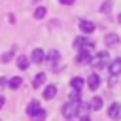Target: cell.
Returning a JSON list of instances; mask_svg holds the SVG:
<instances>
[{"mask_svg":"<svg viewBox=\"0 0 121 121\" xmlns=\"http://www.w3.org/2000/svg\"><path fill=\"white\" fill-rule=\"evenodd\" d=\"M74 47H78L79 51H93L95 47V42L89 40V38H83V36H78L74 40Z\"/></svg>","mask_w":121,"mask_h":121,"instance_id":"1","label":"cell"},{"mask_svg":"<svg viewBox=\"0 0 121 121\" xmlns=\"http://www.w3.org/2000/svg\"><path fill=\"white\" fill-rule=\"evenodd\" d=\"M78 113H79V102H66V104L62 106V115H64L66 119L76 117Z\"/></svg>","mask_w":121,"mask_h":121,"instance_id":"2","label":"cell"},{"mask_svg":"<svg viewBox=\"0 0 121 121\" xmlns=\"http://www.w3.org/2000/svg\"><path fill=\"white\" fill-rule=\"evenodd\" d=\"M108 59H110V55H108L106 51H100V53H96V55L91 59V64H93L95 68H104L106 62H108Z\"/></svg>","mask_w":121,"mask_h":121,"instance_id":"3","label":"cell"},{"mask_svg":"<svg viewBox=\"0 0 121 121\" xmlns=\"http://www.w3.org/2000/svg\"><path fill=\"white\" fill-rule=\"evenodd\" d=\"M108 115H110V119H113V121H121V104L113 102V104L108 108Z\"/></svg>","mask_w":121,"mask_h":121,"instance_id":"4","label":"cell"},{"mask_svg":"<svg viewBox=\"0 0 121 121\" xmlns=\"http://www.w3.org/2000/svg\"><path fill=\"white\" fill-rule=\"evenodd\" d=\"M79 30L85 32V34H91V32H95V23H91L87 19H81L79 21Z\"/></svg>","mask_w":121,"mask_h":121,"instance_id":"5","label":"cell"},{"mask_svg":"<svg viewBox=\"0 0 121 121\" xmlns=\"http://www.w3.org/2000/svg\"><path fill=\"white\" fill-rule=\"evenodd\" d=\"M104 43L108 45V47H115L117 43H119V36L117 34H106V38H104Z\"/></svg>","mask_w":121,"mask_h":121,"instance_id":"6","label":"cell"},{"mask_svg":"<svg viewBox=\"0 0 121 121\" xmlns=\"http://www.w3.org/2000/svg\"><path fill=\"white\" fill-rule=\"evenodd\" d=\"M32 60H34L36 64H40V62H43V60H45V53H43V49H40V47H36V49L32 51Z\"/></svg>","mask_w":121,"mask_h":121,"instance_id":"7","label":"cell"},{"mask_svg":"<svg viewBox=\"0 0 121 121\" xmlns=\"http://www.w3.org/2000/svg\"><path fill=\"white\" fill-rule=\"evenodd\" d=\"M91 51H79L78 53V57H76V60L79 62V64H87V62H91Z\"/></svg>","mask_w":121,"mask_h":121,"instance_id":"8","label":"cell"},{"mask_svg":"<svg viewBox=\"0 0 121 121\" xmlns=\"http://www.w3.org/2000/svg\"><path fill=\"white\" fill-rule=\"evenodd\" d=\"M87 85H89V89H91V91H96V89H98V85H100V78H98L96 74H91V76H89V79H87Z\"/></svg>","mask_w":121,"mask_h":121,"instance_id":"9","label":"cell"},{"mask_svg":"<svg viewBox=\"0 0 121 121\" xmlns=\"http://www.w3.org/2000/svg\"><path fill=\"white\" fill-rule=\"evenodd\" d=\"M110 74H112L113 78L121 74V59H115V60H112V64H110Z\"/></svg>","mask_w":121,"mask_h":121,"instance_id":"10","label":"cell"},{"mask_svg":"<svg viewBox=\"0 0 121 121\" xmlns=\"http://www.w3.org/2000/svg\"><path fill=\"white\" fill-rule=\"evenodd\" d=\"M59 59H60V53H59V51H55V49H53V51H49V53L45 55V60H47L49 64H53V66L59 62Z\"/></svg>","mask_w":121,"mask_h":121,"instance_id":"11","label":"cell"},{"mask_svg":"<svg viewBox=\"0 0 121 121\" xmlns=\"http://www.w3.org/2000/svg\"><path fill=\"white\" fill-rule=\"evenodd\" d=\"M40 110H42V108H40V104H38V100H30V102H28V106H26V113H28L30 117H32L34 113H38Z\"/></svg>","mask_w":121,"mask_h":121,"instance_id":"12","label":"cell"},{"mask_svg":"<svg viewBox=\"0 0 121 121\" xmlns=\"http://www.w3.org/2000/svg\"><path fill=\"white\" fill-rule=\"evenodd\" d=\"M55 95H57V87H55V85H47V87L43 89V98H45V100H51Z\"/></svg>","mask_w":121,"mask_h":121,"instance_id":"13","label":"cell"},{"mask_svg":"<svg viewBox=\"0 0 121 121\" xmlns=\"http://www.w3.org/2000/svg\"><path fill=\"white\" fill-rule=\"evenodd\" d=\"M43 81H45V74L43 72H40L36 78H34V81H32V85H34V89H38V87H42L43 85Z\"/></svg>","mask_w":121,"mask_h":121,"instance_id":"14","label":"cell"},{"mask_svg":"<svg viewBox=\"0 0 121 121\" xmlns=\"http://www.w3.org/2000/svg\"><path fill=\"white\" fill-rule=\"evenodd\" d=\"M17 66H19L21 70H26V68H28V59H26L25 55L17 57Z\"/></svg>","mask_w":121,"mask_h":121,"instance_id":"15","label":"cell"},{"mask_svg":"<svg viewBox=\"0 0 121 121\" xmlns=\"http://www.w3.org/2000/svg\"><path fill=\"white\" fill-rule=\"evenodd\" d=\"M21 83H23V79L17 76V78H11L9 81H8V85H9V89H19L21 87Z\"/></svg>","mask_w":121,"mask_h":121,"instance_id":"16","label":"cell"},{"mask_svg":"<svg viewBox=\"0 0 121 121\" xmlns=\"http://www.w3.org/2000/svg\"><path fill=\"white\" fill-rule=\"evenodd\" d=\"M70 85H72V89H76V91H81V87H83V79H81V78H72Z\"/></svg>","mask_w":121,"mask_h":121,"instance_id":"17","label":"cell"},{"mask_svg":"<svg viewBox=\"0 0 121 121\" xmlns=\"http://www.w3.org/2000/svg\"><path fill=\"white\" fill-rule=\"evenodd\" d=\"M89 106H91L95 112H98V110L102 108V98H100V96H95V98L91 100V104H89Z\"/></svg>","mask_w":121,"mask_h":121,"instance_id":"18","label":"cell"},{"mask_svg":"<svg viewBox=\"0 0 121 121\" xmlns=\"http://www.w3.org/2000/svg\"><path fill=\"white\" fill-rule=\"evenodd\" d=\"M110 11H112V2H110V0L102 2V4H100V13H110Z\"/></svg>","mask_w":121,"mask_h":121,"instance_id":"19","label":"cell"},{"mask_svg":"<svg viewBox=\"0 0 121 121\" xmlns=\"http://www.w3.org/2000/svg\"><path fill=\"white\" fill-rule=\"evenodd\" d=\"M34 17H36V19H43V17H45V8H42V6L36 8V9H34Z\"/></svg>","mask_w":121,"mask_h":121,"instance_id":"20","label":"cell"},{"mask_svg":"<svg viewBox=\"0 0 121 121\" xmlns=\"http://www.w3.org/2000/svg\"><path fill=\"white\" fill-rule=\"evenodd\" d=\"M43 119H45V110H40L38 113L32 115V121H43Z\"/></svg>","mask_w":121,"mask_h":121,"instance_id":"21","label":"cell"},{"mask_svg":"<svg viewBox=\"0 0 121 121\" xmlns=\"http://www.w3.org/2000/svg\"><path fill=\"white\" fill-rule=\"evenodd\" d=\"M70 102H79V91L74 89V91L70 93Z\"/></svg>","mask_w":121,"mask_h":121,"instance_id":"22","label":"cell"},{"mask_svg":"<svg viewBox=\"0 0 121 121\" xmlns=\"http://www.w3.org/2000/svg\"><path fill=\"white\" fill-rule=\"evenodd\" d=\"M11 57H13V53H11V51L4 53V57H2V62H9V60H11Z\"/></svg>","mask_w":121,"mask_h":121,"instance_id":"23","label":"cell"},{"mask_svg":"<svg viewBox=\"0 0 121 121\" xmlns=\"http://www.w3.org/2000/svg\"><path fill=\"white\" fill-rule=\"evenodd\" d=\"M60 4H64V6H70V4H74V0H59Z\"/></svg>","mask_w":121,"mask_h":121,"instance_id":"24","label":"cell"},{"mask_svg":"<svg viewBox=\"0 0 121 121\" xmlns=\"http://www.w3.org/2000/svg\"><path fill=\"white\" fill-rule=\"evenodd\" d=\"M6 83H8V81H6V78H0V89H2Z\"/></svg>","mask_w":121,"mask_h":121,"instance_id":"25","label":"cell"},{"mask_svg":"<svg viewBox=\"0 0 121 121\" xmlns=\"http://www.w3.org/2000/svg\"><path fill=\"white\" fill-rule=\"evenodd\" d=\"M4 102H6V98H4V96H2V95H0V108H2V106H4Z\"/></svg>","mask_w":121,"mask_h":121,"instance_id":"26","label":"cell"},{"mask_svg":"<svg viewBox=\"0 0 121 121\" xmlns=\"http://www.w3.org/2000/svg\"><path fill=\"white\" fill-rule=\"evenodd\" d=\"M79 121H91V119H89V117H87V115H83V117H81V119H79Z\"/></svg>","mask_w":121,"mask_h":121,"instance_id":"27","label":"cell"},{"mask_svg":"<svg viewBox=\"0 0 121 121\" xmlns=\"http://www.w3.org/2000/svg\"><path fill=\"white\" fill-rule=\"evenodd\" d=\"M117 21H119V23H121V13H119V17H117Z\"/></svg>","mask_w":121,"mask_h":121,"instance_id":"28","label":"cell"}]
</instances>
